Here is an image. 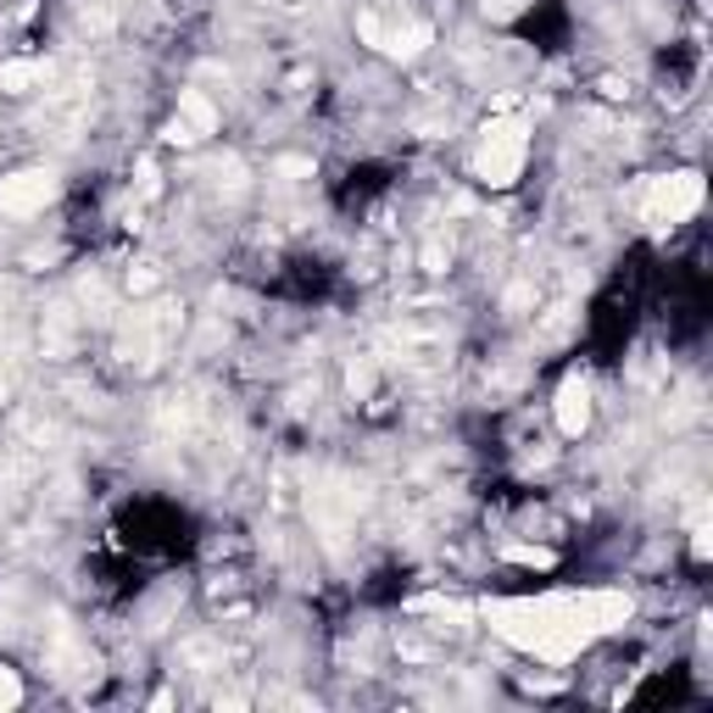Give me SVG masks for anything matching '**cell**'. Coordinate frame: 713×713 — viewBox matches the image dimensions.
<instances>
[{
	"label": "cell",
	"mask_w": 713,
	"mask_h": 713,
	"mask_svg": "<svg viewBox=\"0 0 713 713\" xmlns=\"http://www.w3.org/2000/svg\"><path fill=\"white\" fill-rule=\"evenodd\" d=\"M624 619H630V596L624 591L541 596V602H491V630L508 635L513 646L546 657V663H569L591 635L619 630Z\"/></svg>",
	"instance_id": "obj_1"
},
{
	"label": "cell",
	"mask_w": 713,
	"mask_h": 713,
	"mask_svg": "<svg viewBox=\"0 0 713 713\" xmlns=\"http://www.w3.org/2000/svg\"><path fill=\"white\" fill-rule=\"evenodd\" d=\"M524 151H530V140H524V123H519V118H496V123H485V140H480V151H474V173H480V184L508 190V184L524 173Z\"/></svg>",
	"instance_id": "obj_2"
},
{
	"label": "cell",
	"mask_w": 713,
	"mask_h": 713,
	"mask_svg": "<svg viewBox=\"0 0 713 713\" xmlns=\"http://www.w3.org/2000/svg\"><path fill=\"white\" fill-rule=\"evenodd\" d=\"M696 207H702V179L685 168V173H663V179L646 184L641 218H646L652 229H663V223H685Z\"/></svg>",
	"instance_id": "obj_3"
},
{
	"label": "cell",
	"mask_w": 713,
	"mask_h": 713,
	"mask_svg": "<svg viewBox=\"0 0 713 713\" xmlns=\"http://www.w3.org/2000/svg\"><path fill=\"white\" fill-rule=\"evenodd\" d=\"M51 195H57V179L46 168H23L12 179H0V212L7 218H34L51 207Z\"/></svg>",
	"instance_id": "obj_4"
},
{
	"label": "cell",
	"mask_w": 713,
	"mask_h": 713,
	"mask_svg": "<svg viewBox=\"0 0 713 713\" xmlns=\"http://www.w3.org/2000/svg\"><path fill=\"white\" fill-rule=\"evenodd\" d=\"M207 134H218V107H212L201 90H184V96H179V112H173V123H168V145H195V140H207Z\"/></svg>",
	"instance_id": "obj_5"
},
{
	"label": "cell",
	"mask_w": 713,
	"mask_h": 713,
	"mask_svg": "<svg viewBox=\"0 0 713 713\" xmlns=\"http://www.w3.org/2000/svg\"><path fill=\"white\" fill-rule=\"evenodd\" d=\"M558 430H563L569 441L591 430V380H585V374H569V380L558 385Z\"/></svg>",
	"instance_id": "obj_6"
},
{
	"label": "cell",
	"mask_w": 713,
	"mask_h": 713,
	"mask_svg": "<svg viewBox=\"0 0 713 713\" xmlns=\"http://www.w3.org/2000/svg\"><path fill=\"white\" fill-rule=\"evenodd\" d=\"M46 79H51V62H7V68H0V90H7V96H29Z\"/></svg>",
	"instance_id": "obj_7"
},
{
	"label": "cell",
	"mask_w": 713,
	"mask_h": 713,
	"mask_svg": "<svg viewBox=\"0 0 713 713\" xmlns=\"http://www.w3.org/2000/svg\"><path fill=\"white\" fill-rule=\"evenodd\" d=\"M424 46H430V23H408V29H385V46H380V51H391V57L413 62Z\"/></svg>",
	"instance_id": "obj_8"
},
{
	"label": "cell",
	"mask_w": 713,
	"mask_h": 713,
	"mask_svg": "<svg viewBox=\"0 0 713 713\" xmlns=\"http://www.w3.org/2000/svg\"><path fill=\"white\" fill-rule=\"evenodd\" d=\"M374 385H380L374 363H369V356H351V363H345V391H351V402H369Z\"/></svg>",
	"instance_id": "obj_9"
},
{
	"label": "cell",
	"mask_w": 713,
	"mask_h": 713,
	"mask_svg": "<svg viewBox=\"0 0 713 713\" xmlns=\"http://www.w3.org/2000/svg\"><path fill=\"white\" fill-rule=\"evenodd\" d=\"M502 558L524 563V569H558V552H546V546H502Z\"/></svg>",
	"instance_id": "obj_10"
},
{
	"label": "cell",
	"mask_w": 713,
	"mask_h": 713,
	"mask_svg": "<svg viewBox=\"0 0 713 713\" xmlns=\"http://www.w3.org/2000/svg\"><path fill=\"white\" fill-rule=\"evenodd\" d=\"M18 702H23V680H18L12 669H0V713L18 707Z\"/></svg>",
	"instance_id": "obj_11"
},
{
	"label": "cell",
	"mask_w": 713,
	"mask_h": 713,
	"mask_svg": "<svg viewBox=\"0 0 713 713\" xmlns=\"http://www.w3.org/2000/svg\"><path fill=\"white\" fill-rule=\"evenodd\" d=\"M446 262H452V245H446V240H430V245H424V268H430V273H446Z\"/></svg>",
	"instance_id": "obj_12"
},
{
	"label": "cell",
	"mask_w": 713,
	"mask_h": 713,
	"mask_svg": "<svg viewBox=\"0 0 713 713\" xmlns=\"http://www.w3.org/2000/svg\"><path fill=\"white\" fill-rule=\"evenodd\" d=\"M129 290H157V268H140V273H129Z\"/></svg>",
	"instance_id": "obj_13"
},
{
	"label": "cell",
	"mask_w": 713,
	"mask_h": 713,
	"mask_svg": "<svg viewBox=\"0 0 713 713\" xmlns=\"http://www.w3.org/2000/svg\"><path fill=\"white\" fill-rule=\"evenodd\" d=\"M140 195H157V168L140 162Z\"/></svg>",
	"instance_id": "obj_14"
}]
</instances>
